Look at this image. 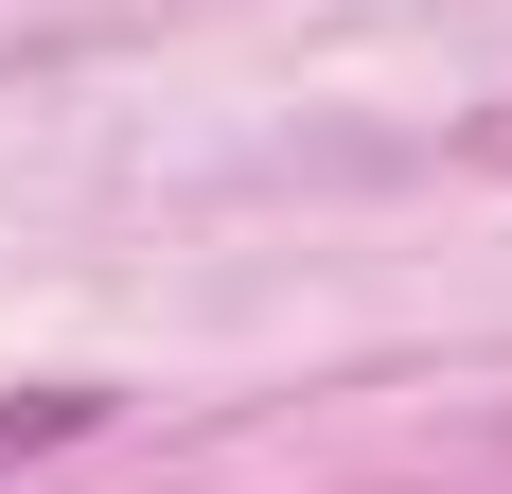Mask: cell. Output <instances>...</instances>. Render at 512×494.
I'll list each match as a JSON object with an SVG mask.
<instances>
[{
	"mask_svg": "<svg viewBox=\"0 0 512 494\" xmlns=\"http://www.w3.org/2000/svg\"><path fill=\"white\" fill-rule=\"evenodd\" d=\"M89 424H106V389H89V371H53V389H0V477H36V459H71Z\"/></svg>",
	"mask_w": 512,
	"mask_h": 494,
	"instance_id": "6da1fadb",
	"label": "cell"
},
{
	"mask_svg": "<svg viewBox=\"0 0 512 494\" xmlns=\"http://www.w3.org/2000/svg\"><path fill=\"white\" fill-rule=\"evenodd\" d=\"M477 159H495V177H512V124H477Z\"/></svg>",
	"mask_w": 512,
	"mask_h": 494,
	"instance_id": "7a4b0ae2",
	"label": "cell"
}]
</instances>
